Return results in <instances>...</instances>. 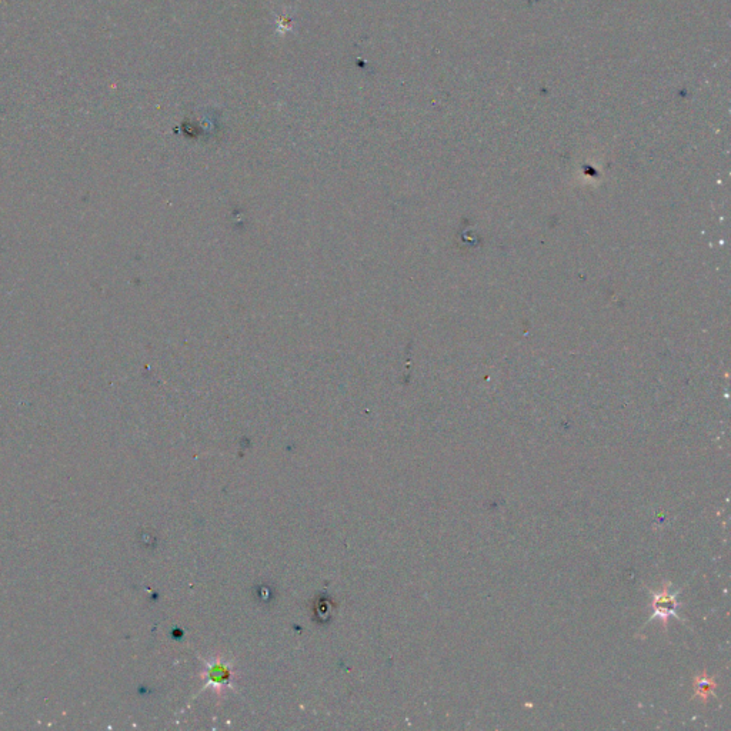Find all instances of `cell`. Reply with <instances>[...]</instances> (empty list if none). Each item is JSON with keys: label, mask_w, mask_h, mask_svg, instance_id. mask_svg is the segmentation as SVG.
Wrapping results in <instances>:
<instances>
[{"label": "cell", "mask_w": 731, "mask_h": 731, "mask_svg": "<svg viewBox=\"0 0 731 731\" xmlns=\"http://www.w3.org/2000/svg\"><path fill=\"white\" fill-rule=\"evenodd\" d=\"M716 676H709L707 673L694 677V699L707 703L710 696H716Z\"/></svg>", "instance_id": "7a4b0ae2"}, {"label": "cell", "mask_w": 731, "mask_h": 731, "mask_svg": "<svg viewBox=\"0 0 731 731\" xmlns=\"http://www.w3.org/2000/svg\"><path fill=\"white\" fill-rule=\"evenodd\" d=\"M677 596L672 592V583H663L662 589L659 592H652V616H650V622L652 620H660L663 623L664 629L667 630L669 627L670 617L677 616Z\"/></svg>", "instance_id": "6da1fadb"}]
</instances>
